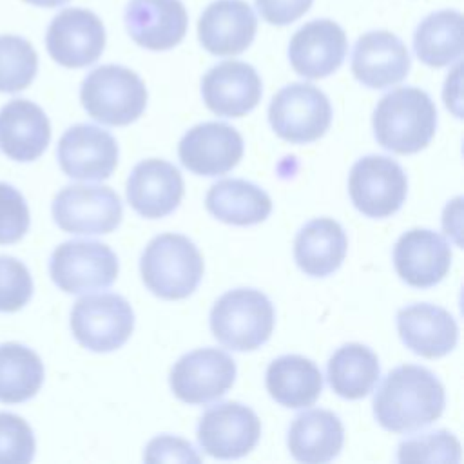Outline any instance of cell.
Listing matches in <instances>:
<instances>
[{
    "instance_id": "cell-1",
    "label": "cell",
    "mask_w": 464,
    "mask_h": 464,
    "mask_svg": "<svg viewBox=\"0 0 464 464\" xmlns=\"http://www.w3.org/2000/svg\"><path fill=\"white\" fill-rule=\"evenodd\" d=\"M444 404V386L433 372L417 364H402L388 372L377 388L373 415L384 430L410 433L435 422Z\"/></svg>"
},
{
    "instance_id": "cell-2",
    "label": "cell",
    "mask_w": 464,
    "mask_h": 464,
    "mask_svg": "<svg viewBox=\"0 0 464 464\" xmlns=\"http://www.w3.org/2000/svg\"><path fill=\"white\" fill-rule=\"evenodd\" d=\"M372 125L381 147L397 154H415L435 136L437 109L422 89L399 87L379 100Z\"/></svg>"
},
{
    "instance_id": "cell-3",
    "label": "cell",
    "mask_w": 464,
    "mask_h": 464,
    "mask_svg": "<svg viewBox=\"0 0 464 464\" xmlns=\"http://www.w3.org/2000/svg\"><path fill=\"white\" fill-rule=\"evenodd\" d=\"M140 272L154 295L167 301L185 299L203 277V257L187 236L160 234L145 246Z\"/></svg>"
},
{
    "instance_id": "cell-4",
    "label": "cell",
    "mask_w": 464,
    "mask_h": 464,
    "mask_svg": "<svg viewBox=\"0 0 464 464\" xmlns=\"http://www.w3.org/2000/svg\"><path fill=\"white\" fill-rule=\"evenodd\" d=\"M276 312L270 299L254 288L223 294L210 310V330L227 348L250 352L265 344L274 330Z\"/></svg>"
},
{
    "instance_id": "cell-5",
    "label": "cell",
    "mask_w": 464,
    "mask_h": 464,
    "mask_svg": "<svg viewBox=\"0 0 464 464\" xmlns=\"http://www.w3.org/2000/svg\"><path fill=\"white\" fill-rule=\"evenodd\" d=\"M80 100L92 120L103 125H129L145 111L147 87L134 71L109 63L85 76Z\"/></svg>"
},
{
    "instance_id": "cell-6",
    "label": "cell",
    "mask_w": 464,
    "mask_h": 464,
    "mask_svg": "<svg viewBox=\"0 0 464 464\" xmlns=\"http://www.w3.org/2000/svg\"><path fill=\"white\" fill-rule=\"evenodd\" d=\"M74 339L92 352L121 348L134 330V312L118 294H92L80 297L71 310Z\"/></svg>"
},
{
    "instance_id": "cell-7",
    "label": "cell",
    "mask_w": 464,
    "mask_h": 464,
    "mask_svg": "<svg viewBox=\"0 0 464 464\" xmlns=\"http://www.w3.org/2000/svg\"><path fill=\"white\" fill-rule=\"evenodd\" d=\"M268 121L274 132L290 143L319 140L332 123L326 94L312 83H290L270 102Z\"/></svg>"
},
{
    "instance_id": "cell-8",
    "label": "cell",
    "mask_w": 464,
    "mask_h": 464,
    "mask_svg": "<svg viewBox=\"0 0 464 464\" xmlns=\"http://www.w3.org/2000/svg\"><path fill=\"white\" fill-rule=\"evenodd\" d=\"M118 270L116 254L100 241H65L54 248L49 261L51 279L67 294L107 288L116 281Z\"/></svg>"
},
{
    "instance_id": "cell-9",
    "label": "cell",
    "mask_w": 464,
    "mask_h": 464,
    "mask_svg": "<svg viewBox=\"0 0 464 464\" xmlns=\"http://www.w3.org/2000/svg\"><path fill=\"white\" fill-rule=\"evenodd\" d=\"M53 218L69 234H109L121 223L123 207L109 187L67 185L54 196Z\"/></svg>"
},
{
    "instance_id": "cell-10",
    "label": "cell",
    "mask_w": 464,
    "mask_h": 464,
    "mask_svg": "<svg viewBox=\"0 0 464 464\" xmlns=\"http://www.w3.org/2000/svg\"><path fill=\"white\" fill-rule=\"evenodd\" d=\"M406 190L408 179L402 167L388 156H364L350 170V199L368 218L395 214L406 199Z\"/></svg>"
},
{
    "instance_id": "cell-11",
    "label": "cell",
    "mask_w": 464,
    "mask_h": 464,
    "mask_svg": "<svg viewBox=\"0 0 464 464\" xmlns=\"http://www.w3.org/2000/svg\"><path fill=\"white\" fill-rule=\"evenodd\" d=\"M234 379V359L218 348L188 352L170 370L174 395L188 404H207L223 397L232 388Z\"/></svg>"
},
{
    "instance_id": "cell-12",
    "label": "cell",
    "mask_w": 464,
    "mask_h": 464,
    "mask_svg": "<svg viewBox=\"0 0 464 464\" xmlns=\"http://www.w3.org/2000/svg\"><path fill=\"white\" fill-rule=\"evenodd\" d=\"M261 437V420L241 402L210 406L199 419L198 442L216 459H239L250 453Z\"/></svg>"
},
{
    "instance_id": "cell-13",
    "label": "cell",
    "mask_w": 464,
    "mask_h": 464,
    "mask_svg": "<svg viewBox=\"0 0 464 464\" xmlns=\"http://www.w3.org/2000/svg\"><path fill=\"white\" fill-rule=\"evenodd\" d=\"M45 45L56 63L69 69L87 67L103 53L105 27L92 11L67 7L49 24Z\"/></svg>"
},
{
    "instance_id": "cell-14",
    "label": "cell",
    "mask_w": 464,
    "mask_h": 464,
    "mask_svg": "<svg viewBox=\"0 0 464 464\" xmlns=\"http://www.w3.org/2000/svg\"><path fill=\"white\" fill-rule=\"evenodd\" d=\"M58 163L65 176L82 181L107 179L118 165V143L107 130L78 123L58 141Z\"/></svg>"
},
{
    "instance_id": "cell-15",
    "label": "cell",
    "mask_w": 464,
    "mask_h": 464,
    "mask_svg": "<svg viewBox=\"0 0 464 464\" xmlns=\"http://www.w3.org/2000/svg\"><path fill=\"white\" fill-rule=\"evenodd\" d=\"M243 149V138L234 127L221 121H205L185 132L178 154L190 172L219 176L239 163Z\"/></svg>"
},
{
    "instance_id": "cell-16",
    "label": "cell",
    "mask_w": 464,
    "mask_h": 464,
    "mask_svg": "<svg viewBox=\"0 0 464 464\" xmlns=\"http://www.w3.org/2000/svg\"><path fill=\"white\" fill-rule=\"evenodd\" d=\"M205 105L218 116L239 118L261 100L263 83L257 71L237 60H227L208 69L201 80Z\"/></svg>"
},
{
    "instance_id": "cell-17",
    "label": "cell",
    "mask_w": 464,
    "mask_h": 464,
    "mask_svg": "<svg viewBox=\"0 0 464 464\" xmlns=\"http://www.w3.org/2000/svg\"><path fill=\"white\" fill-rule=\"evenodd\" d=\"M348 49V40L339 24L328 18L312 20L297 29L288 45V58L294 71L308 80L324 78L335 72Z\"/></svg>"
},
{
    "instance_id": "cell-18",
    "label": "cell",
    "mask_w": 464,
    "mask_h": 464,
    "mask_svg": "<svg viewBox=\"0 0 464 464\" xmlns=\"http://www.w3.org/2000/svg\"><path fill=\"white\" fill-rule=\"evenodd\" d=\"M397 276L413 288H430L444 279L451 266L448 241L428 228L404 232L393 248Z\"/></svg>"
},
{
    "instance_id": "cell-19",
    "label": "cell",
    "mask_w": 464,
    "mask_h": 464,
    "mask_svg": "<svg viewBox=\"0 0 464 464\" xmlns=\"http://www.w3.org/2000/svg\"><path fill=\"white\" fill-rule=\"evenodd\" d=\"M410 65L406 45L390 31L364 33L352 53V72L370 89H386L402 82Z\"/></svg>"
},
{
    "instance_id": "cell-20",
    "label": "cell",
    "mask_w": 464,
    "mask_h": 464,
    "mask_svg": "<svg viewBox=\"0 0 464 464\" xmlns=\"http://www.w3.org/2000/svg\"><path fill=\"white\" fill-rule=\"evenodd\" d=\"M257 20L245 0H216L198 22L199 44L216 56L243 53L254 40Z\"/></svg>"
},
{
    "instance_id": "cell-21",
    "label": "cell",
    "mask_w": 464,
    "mask_h": 464,
    "mask_svg": "<svg viewBox=\"0 0 464 464\" xmlns=\"http://www.w3.org/2000/svg\"><path fill=\"white\" fill-rule=\"evenodd\" d=\"M183 198V178L179 170L158 158L140 161L127 179V201L143 218H165Z\"/></svg>"
},
{
    "instance_id": "cell-22",
    "label": "cell",
    "mask_w": 464,
    "mask_h": 464,
    "mask_svg": "<svg viewBox=\"0 0 464 464\" xmlns=\"http://www.w3.org/2000/svg\"><path fill=\"white\" fill-rule=\"evenodd\" d=\"M397 332L406 348L426 359L448 355L459 341L453 315L442 306L430 303L401 308L397 312Z\"/></svg>"
},
{
    "instance_id": "cell-23",
    "label": "cell",
    "mask_w": 464,
    "mask_h": 464,
    "mask_svg": "<svg viewBox=\"0 0 464 464\" xmlns=\"http://www.w3.org/2000/svg\"><path fill=\"white\" fill-rule=\"evenodd\" d=\"M188 16L181 0H130L125 27L130 38L150 51L178 45L187 33Z\"/></svg>"
},
{
    "instance_id": "cell-24",
    "label": "cell",
    "mask_w": 464,
    "mask_h": 464,
    "mask_svg": "<svg viewBox=\"0 0 464 464\" xmlns=\"http://www.w3.org/2000/svg\"><path fill=\"white\" fill-rule=\"evenodd\" d=\"M51 140V123L42 107L11 100L0 109V149L14 161L40 158Z\"/></svg>"
},
{
    "instance_id": "cell-25",
    "label": "cell",
    "mask_w": 464,
    "mask_h": 464,
    "mask_svg": "<svg viewBox=\"0 0 464 464\" xmlns=\"http://www.w3.org/2000/svg\"><path fill=\"white\" fill-rule=\"evenodd\" d=\"M343 444V422L330 410H306L292 420L288 430L290 455L304 464H323L335 459Z\"/></svg>"
},
{
    "instance_id": "cell-26",
    "label": "cell",
    "mask_w": 464,
    "mask_h": 464,
    "mask_svg": "<svg viewBox=\"0 0 464 464\" xmlns=\"http://www.w3.org/2000/svg\"><path fill=\"white\" fill-rule=\"evenodd\" d=\"M348 237L343 227L332 218L308 221L295 236L294 259L312 277H324L335 272L344 261Z\"/></svg>"
},
{
    "instance_id": "cell-27",
    "label": "cell",
    "mask_w": 464,
    "mask_h": 464,
    "mask_svg": "<svg viewBox=\"0 0 464 464\" xmlns=\"http://www.w3.org/2000/svg\"><path fill=\"white\" fill-rule=\"evenodd\" d=\"M205 207L223 223L248 227L270 216L272 199L261 187L246 179L225 178L208 188Z\"/></svg>"
},
{
    "instance_id": "cell-28",
    "label": "cell",
    "mask_w": 464,
    "mask_h": 464,
    "mask_svg": "<svg viewBox=\"0 0 464 464\" xmlns=\"http://www.w3.org/2000/svg\"><path fill=\"white\" fill-rule=\"evenodd\" d=\"M270 397L286 408L312 406L323 392V375L317 364L303 355H281L266 368Z\"/></svg>"
},
{
    "instance_id": "cell-29",
    "label": "cell",
    "mask_w": 464,
    "mask_h": 464,
    "mask_svg": "<svg viewBox=\"0 0 464 464\" xmlns=\"http://www.w3.org/2000/svg\"><path fill=\"white\" fill-rule=\"evenodd\" d=\"M379 373L377 355L361 343H348L337 348L326 366L332 390L350 401L366 397L377 384Z\"/></svg>"
},
{
    "instance_id": "cell-30",
    "label": "cell",
    "mask_w": 464,
    "mask_h": 464,
    "mask_svg": "<svg viewBox=\"0 0 464 464\" xmlns=\"http://www.w3.org/2000/svg\"><path fill=\"white\" fill-rule=\"evenodd\" d=\"M413 49L430 67H444L462 54V14L442 9L428 14L415 29Z\"/></svg>"
},
{
    "instance_id": "cell-31",
    "label": "cell",
    "mask_w": 464,
    "mask_h": 464,
    "mask_svg": "<svg viewBox=\"0 0 464 464\" xmlns=\"http://www.w3.org/2000/svg\"><path fill=\"white\" fill-rule=\"evenodd\" d=\"M44 382V362L20 343L0 344V402L18 404L33 399Z\"/></svg>"
},
{
    "instance_id": "cell-32",
    "label": "cell",
    "mask_w": 464,
    "mask_h": 464,
    "mask_svg": "<svg viewBox=\"0 0 464 464\" xmlns=\"http://www.w3.org/2000/svg\"><path fill=\"white\" fill-rule=\"evenodd\" d=\"M38 71L33 45L16 34H0V92H18L31 85Z\"/></svg>"
},
{
    "instance_id": "cell-33",
    "label": "cell",
    "mask_w": 464,
    "mask_h": 464,
    "mask_svg": "<svg viewBox=\"0 0 464 464\" xmlns=\"http://www.w3.org/2000/svg\"><path fill=\"white\" fill-rule=\"evenodd\" d=\"M399 462H460V442L448 430L406 439L397 448Z\"/></svg>"
},
{
    "instance_id": "cell-34",
    "label": "cell",
    "mask_w": 464,
    "mask_h": 464,
    "mask_svg": "<svg viewBox=\"0 0 464 464\" xmlns=\"http://www.w3.org/2000/svg\"><path fill=\"white\" fill-rule=\"evenodd\" d=\"M36 450L31 426L18 415L0 411V464H27Z\"/></svg>"
},
{
    "instance_id": "cell-35",
    "label": "cell",
    "mask_w": 464,
    "mask_h": 464,
    "mask_svg": "<svg viewBox=\"0 0 464 464\" xmlns=\"http://www.w3.org/2000/svg\"><path fill=\"white\" fill-rule=\"evenodd\" d=\"M33 295V277L27 266L11 256H0V312L24 308Z\"/></svg>"
},
{
    "instance_id": "cell-36",
    "label": "cell",
    "mask_w": 464,
    "mask_h": 464,
    "mask_svg": "<svg viewBox=\"0 0 464 464\" xmlns=\"http://www.w3.org/2000/svg\"><path fill=\"white\" fill-rule=\"evenodd\" d=\"M29 208L24 196L0 181V245L20 241L29 228Z\"/></svg>"
},
{
    "instance_id": "cell-37",
    "label": "cell",
    "mask_w": 464,
    "mask_h": 464,
    "mask_svg": "<svg viewBox=\"0 0 464 464\" xmlns=\"http://www.w3.org/2000/svg\"><path fill=\"white\" fill-rule=\"evenodd\" d=\"M147 462H199L201 457L190 442L174 435H160L152 439L143 453Z\"/></svg>"
},
{
    "instance_id": "cell-38",
    "label": "cell",
    "mask_w": 464,
    "mask_h": 464,
    "mask_svg": "<svg viewBox=\"0 0 464 464\" xmlns=\"http://www.w3.org/2000/svg\"><path fill=\"white\" fill-rule=\"evenodd\" d=\"M314 0H256L259 14L272 25H288L299 20Z\"/></svg>"
},
{
    "instance_id": "cell-39",
    "label": "cell",
    "mask_w": 464,
    "mask_h": 464,
    "mask_svg": "<svg viewBox=\"0 0 464 464\" xmlns=\"http://www.w3.org/2000/svg\"><path fill=\"white\" fill-rule=\"evenodd\" d=\"M31 5H36V7H58V5H63L65 2L69 0H24Z\"/></svg>"
}]
</instances>
